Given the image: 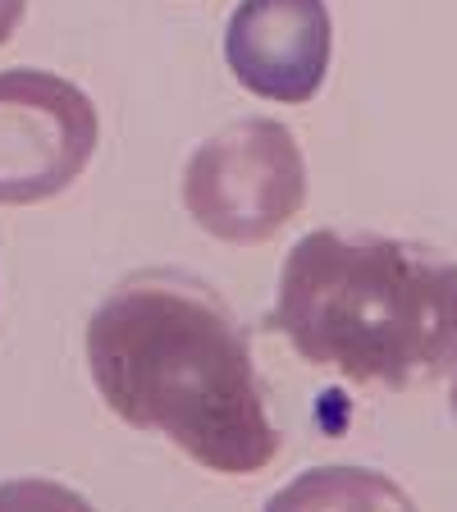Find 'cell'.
<instances>
[{
    "mask_svg": "<svg viewBox=\"0 0 457 512\" xmlns=\"http://www.w3.org/2000/svg\"><path fill=\"white\" fill-rule=\"evenodd\" d=\"M23 14H28V0H0V46H5L14 32H19Z\"/></svg>",
    "mask_w": 457,
    "mask_h": 512,
    "instance_id": "8992f818",
    "label": "cell"
},
{
    "mask_svg": "<svg viewBox=\"0 0 457 512\" xmlns=\"http://www.w3.org/2000/svg\"><path fill=\"white\" fill-rule=\"evenodd\" d=\"M87 371L119 421L165 435L197 467L252 476L275 462L279 430L243 320L188 270L119 279L87 320Z\"/></svg>",
    "mask_w": 457,
    "mask_h": 512,
    "instance_id": "6da1fadb",
    "label": "cell"
},
{
    "mask_svg": "<svg viewBox=\"0 0 457 512\" xmlns=\"http://www.w3.org/2000/svg\"><path fill=\"white\" fill-rule=\"evenodd\" d=\"M101 115L92 96L51 69H0V206L69 192L92 165Z\"/></svg>",
    "mask_w": 457,
    "mask_h": 512,
    "instance_id": "277c9868",
    "label": "cell"
},
{
    "mask_svg": "<svg viewBox=\"0 0 457 512\" xmlns=\"http://www.w3.org/2000/svg\"><path fill=\"white\" fill-rule=\"evenodd\" d=\"M307 202V156L279 119H234L183 165V211L234 247L266 243Z\"/></svg>",
    "mask_w": 457,
    "mask_h": 512,
    "instance_id": "3957f363",
    "label": "cell"
},
{
    "mask_svg": "<svg viewBox=\"0 0 457 512\" xmlns=\"http://www.w3.org/2000/svg\"><path fill=\"white\" fill-rule=\"evenodd\" d=\"M448 403H453V416H457V366H453V394H448Z\"/></svg>",
    "mask_w": 457,
    "mask_h": 512,
    "instance_id": "52a82bcc",
    "label": "cell"
},
{
    "mask_svg": "<svg viewBox=\"0 0 457 512\" xmlns=\"http://www.w3.org/2000/svg\"><path fill=\"white\" fill-rule=\"evenodd\" d=\"M334 60L325 0H238L224 28V64L261 101L307 106Z\"/></svg>",
    "mask_w": 457,
    "mask_h": 512,
    "instance_id": "5b68a950",
    "label": "cell"
},
{
    "mask_svg": "<svg viewBox=\"0 0 457 512\" xmlns=\"http://www.w3.org/2000/svg\"><path fill=\"white\" fill-rule=\"evenodd\" d=\"M266 330L352 384H430L457 366V261L412 238L311 229L284 256Z\"/></svg>",
    "mask_w": 457,
    "mask_h": 512,
    "instance_id": "7a4b0ae2",
    "label": "cell"
}]
</instances>
